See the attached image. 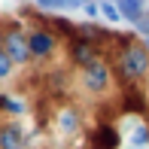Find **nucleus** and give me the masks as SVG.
Listing matches in <instances>:
<instances>
[{
  "label": "nucleus",
  "mask_w": 149,
  "mask_h": 149,
  "mask_svg": "<svg viewBox=\"0 0 149 149\" xmlns=\"http://www.w3.org/2000/svg\"><path fill=\"white\" fill-rule=\"evenodd\" d=\"M128 143H131V149H146V143H149V125L134 128L131 137H128Z\"/></svg>",
  "instance_id": "10"
},
{
  "label": "nucleus",
  "mask_w": 149,
  "mask_h": 149,
  "mask_svg": "<svg viewBox=\"0 0 149 149\" xmlns=\"http://www.w3.org/2000/svg\"><path fill=\"white\" fill-rule=\"evenodd\" d=\"M116 6H119V15L125 22L140 24V18H143V0H119Z\"/></svg>",
  "instance_id": "8"
},
{
  "label": "nucleus",
  "mask_w": 149,
  "mask_h": 149,
  "mask_svg": "<svg viewBox=\"0 0 149 149\" xmlns=\"http://www.w3.org/2000/svg\"><path fill=\"white\" fill-rule=\"evenodd\" d=\"M82 85L88 88L91 94H100V91H107V85H110V67L104 64V61H94V64H88L82 70Z\"/></svg>",
  "instance_id": "4"
},
{
  "label": "nucleus",
  "mask_w": 149,
  "mask_h": 149,
  "mask_svg": "<svg viewBox=\"0 0 149 149\" xmlns=\"http://www.w3.org/2000/svg\"><path fill=\"white\" fill-rule=\"evenodd\" d=\"M0 110L12 113V116H22V113H24V104L15 100V97H9V94H0Z\"/></svg>",
  "instance_id": "11"
},
{
  "label": "nucleus",
  "mask_w": 149,
  "mask_h": 149,
  "mask_svg": "<svg viewBox=\"0 0 149 149\" xmlns=\"http://www.w3.org/2000/svg\"><path fill=\"white\" fill-rule=\"evenodd\" d=\"M100 15H104L107 22H113V24H116V22H122V15H119V6L113 3V0H100Z\"/></svg>",
  "instance_id": "12"
},
{
  "label": "nucleus",
  "mask_w": 149,
  "mask_h": 149,
  "mask_svg": "<svg viewBox=\"0 0 149 149\" xmlns=\"http://www.w3.org/2000/svg\"><path fill=\"white\" fill-rule=\"evenodd\" d=\"M70 58H73V64H79L85 70L88 64L97 61V43L88 40V37H82V33H76V37L70 40Z\"/></svg>",
  "instance_id": "3"
},
{
  "label": "nucleus",
  "mask_w": 149,
  "mask_h": 149,
  "mask_svg": "<svg viewBox=\"0 0 149 149\" xmlns=\"http://www.w3.org/2000/svg\"><path fill=\"white\" fill-rule=\"evenodd\" d=\"M67 3H73V6H85L88 0H67Z\"/></svg>",
  "instance_id": "14"
},
{
  "label": "nucleus",
  "mask_w": 149,
  "mask_h": 149,
  "mask_svg": "<svg viewBox=\"0 0 149 149\" xmlns=\"http://www.w3.org/2000/svg\"><path fill=\"white\" fill-rule=\"evenodd\" d=\"M28 137H24V128L18 122H6L0 125V149H24Z\"/></svg>",
  "instance_id": "6"
},
{
  "label": "nucleus",
  "mask_w": 149,
  "mask_h": 149,
  "mask_svg": "<svg viewBox=\"0 0 149 149\" xmlns=\"http://www.w3.org/2000/svg\"><path fill=\"white\" fill-rule=\"evenodd\" d=\"M12 67H15V64H12V58L6 55L3 49H0V79H6V76H9V73H12Z\"/></svg>",
  "instance_id": "13"
},
{
  "label": "nucleus",
  "mask_w": 149,
  "mask_h": 149,
  "mask_svg": "<svg viewBox=\"0 0 149 149\" xmlns=\"http://www.w3.org/2000/svg\"><path fill=\"white\" fill-rule=\"evenodd\" d=\"M58 128H61L64 134H76V131H79V113H76V110H64V113L58 116Z\"/></svg>",
  "instance_id": "9"
},
{
  "label": "nucleus",
  "mask_w": 149,
  "mask_h": 149,
  "mask_svg": "<svg viewBox=\"0 0 149 149\" xmlns=\"http://www.w3.org/2000/svg\"><path fill=\"white\" fill-rule=\"evenodd\" d=\"M122 137L113 125H97L91 134V149H119Z\"/></svg>",
  "instance_id": "7"
},
{
  "label": "nucleus",
  "mask_w": 149,
  "mask_h": 149,
  "mask_svg": "<svg viewBox=\"0 0 149 149\" xmlns=\"http://www.w3.org/2000/svg\"><path fill=\"white\" fill-rule=\"evenodd\" d=\"M0 49H3V28H0Z\"/></svg>",
  "instance_id": "15"
},
{
  "label": "nucleus",
  "mask_w": 149,
  "mask_h": 149,
  "mask_svg": "<svg viewBox=\"0 0 149 149\" xmlns=\"http://www.w3.org/2000/svg\"><path fill=\"white\" fill-rule=\"evenodd\" d=\"M28 49H31V58H49L58 49V37L52 31H31L28 33Z\"/></svg>",
  "instance_id": "5"
},
{
  "label": "nucleus",
  "mask_w": 149,
  "mask_h": 149,
  "mask_svg": "<svg viewBox=\"0 0 149 149\" xmlns=\"http://www.w3.org/2000/svg\"><path fill=\"white\" fill-rule=\"evenodd\" d=\"M3 52L12 58V64H28V58H31L28 33H22L18 28H9L3 33Z\"/></svg>",
  "instance_id": "2"
},
{
  "label": "nucleus",
  "mask_w": 149,
  "mask_h": 149,
  "mask_svg": "<svg viewBox=\"0 0 149 149\" xmlns=\"http://www.w3.org/2000/svg\"><path fill=\"white\" fill-rule=\"evenodd\" d=\"M146 73H149V49L140 46V43L125 46L122 55H119V76L128 79V82H134V79L146 76Z\"/></svg>",
  "instance_id": "1"
}]
</instances>
